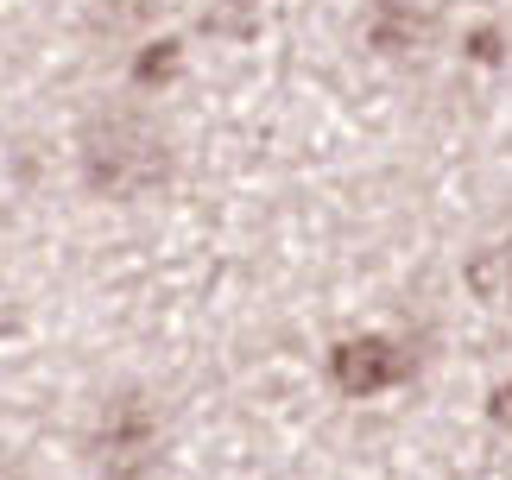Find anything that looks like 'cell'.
Wrapping results in <instances>:
<instances>
[{"label":"cell","mask_w":512,"mask_h":480,"mask_svg":"<svg viewBox=\"0 0 512 480\" xmlns=\"http://www.w3.org/2000/svg\"><path fill=\"white\" fill-rule=\"evenodd\" d=\"M76 165H83V184L102 196V203H146L171 184V133L140 108H102L89 114L83 139H76Z\"/></svg>","instance_id":"obj_1"},{"label":"cell","mask_w":512,"mask_h":480,"mask_svg":"<svg viewBox=\"0 0 512 480\" xmlns=\"http://www.w3.org/2000/svg\"><path fill=\"white\" fill-rule=\"evenodd\" d=\"M83 455L102 480H152L165 462V417L140 386H121L95 405L83 430Z\"/></svg>","instance_id":"obj_2"},{"label":"cell","mask_w":512,"mask_h":480,"mask_svg":"<svg viewBox=\"0 0 512 480\" xmlns=\"http://www.w3.org/2000/svg\"><path fill=\"white\" fill-rule=\"evenodd\" d=\"M329 379H336V392H348V398H373V392L405 386L411 354L399 342H386V335H348V342H336V354H329Z\"/></svg>","instance_id":"obj_3"},{"label":"cell","mask_w":512,"mask_h":480,"mask_svg":"<svg viewBox=\"0 0 512 480\" xmlns=\"http://www.w3.org/2000/svg\"><path fill=\"white\" fill-rule=\"evenodd\" d=\"M361 32L380 57H411L430 38V13H424V0H367Z\"/></svg>","instance_id":"obj_4"},{"label":"cell","mask_w":512,"mask_h":480,"mask_svg":"<svg viewBox=\"0 0 512 480\" xmlns=\"http://www.w3.org/2000/svg\"><path fill=\"white\" fill-rule=\"evenodd\" d=\"M468 291H475V304H487L494 316H512V234L506 240H487V247L462 266Z\"/></svg>","instance_id":"obj_5"},{"label":"cell","mask_w":512,"mask_h":480,"mask_svg":"<svg viewBox=\"0 0 512 480\" xmlns=\"http://www.w3.org/2000/svg\"><path fill=\"white\" fill-rule=\"evenodd\" d=\"M203 32H215V38H253V32H260V0H203Z\"/></svg>","instance_id":"obj_6"},{"label":"cell","mask_w":512,"mask_h":480,"mask_svg":"<svg viewBox=\"0 0 512 480\" xmlns=\"http://www.w3.org/2000/svg\"><path fill=\"white\" fill-rule=\"evenodd\" d=\"M487 417H494L500 430H512V379H506V386H494V398H487Z\"/></svg>","instance_id":"obj_7"},{"label":"cell","mask_w":512,"mask_h":480,"mask_svg":"<svg viewBox=\"0 0 512 480\" xmlns=\"http://www.w3.org/2000/svg\"><path fill=\"white\" fill-rule=\"evenodd\" d=\"M13 480H26V474H13Z\"/></svg>","instance_id":"obj_8"}]
</instances>
